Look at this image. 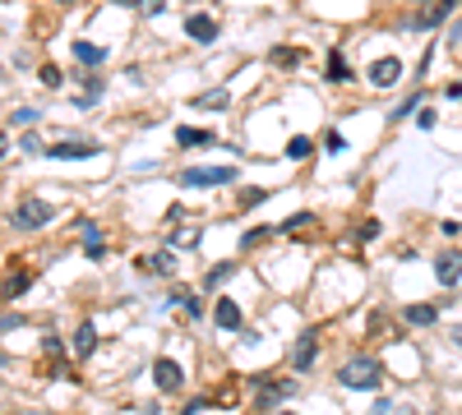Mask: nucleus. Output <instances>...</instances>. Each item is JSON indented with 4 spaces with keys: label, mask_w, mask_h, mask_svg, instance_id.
<instances>
[{
    "label": "nucleus",
    "mask_w": 462,
    "mask_h": 415,
    "mask_svg": "<svg viewBox=\"0 0 462 415\" xmlns=\"http://www.w3.org/2000/svg\"><path fill=\"white\" fill-rule=\"evenodd\" d=\"M236 268H231V263H218V268H213L209 277H204V286H209V291H213V286H222V282H227V277H231Z\"/></svg>",
    "instance_id": "a878e982"
},
{
    "label": "nucleus",
    "mask_w": 462,
    "mask_h": 415,
    "mask_svg": "<svg viewBox=\"0 0 462 415\" xmlns=\"http://www.w3.org/2000/svg\"><path fill=\"white\" fill-rule=\"evenodd\" d=\"M153 383L162 392H181V383H185V374H181V364L171 360V355H162V360H153Z\"/></svg>",
    "instance_id": "423d86ee"
},
{
    "label": "nucleus",
    "mask_w": 462,
    "mask_h": 415,
    "mask_svg": "<svg viewBox=\"0 0 462 415\" xmlns=\"http://www.w3.org/2000/svg\"><path fill=\"white\" fill-rule=\"evenodd\" d=\"M97 351V328L93 323H79V332H74V355H93Z\"/></svg>",
    "instance_id": "dca6fc26"
},
{
    "label": "nucleus",
    "mask_w": 462,
    "mask_h": 415,
    "mask_svg": "<svg viewBox=\"0 0 462 415\" xmlns=\"http://www.w3.org/2000/svg\"><path fill=\"white\" fill-rule=\"evenodd\" d=\"M5 364H9V360H5V351H0V369H5Z\"/></svg>",
    "instance_id": "4c0bfd02"
},
{
    "label": "nucleus",
    "mask_w": 462,
    "mask_h": 415,
    "mask_svg": "<svg viewBox=\"0 0 462 415\" xmlns=\"http://www.w3.org/2000/svg\"><path fill=\"white\" fill-rule=\"evenodd\" d=\"M453 342H458V346H462V323H458V328H453Z\"/></svg>",
    "instance_id": "e433bc0d"
},
{
    "label": "nucleus",
    "mask_w": 462,
    "mask_h": 415,
    "mask_svg": "<svg viewBox=\"0 0 462 415\" xmlns=\"http://www.w3.org/2000/svg\"><path fill=\"white\" fill-rule=\"evenodd\" d=\"M204 406H209V397H194V401H190V406H185V411H181V415H199V411H204Z\"/></svg>",
    "instance_id": "473e14b6"
},
{
    "label": "nucleus",
    "mask_w": 462,
    "mask_h": 415,
    "mask_svg": "<svg viewBox=\"0 0 462 415\" xmlns=\"http://www.w3.org/2000/svg\"><path fill=\"white\" fill-rule=\"evenodd\" d=\"M176 143L181 148H209V143H218V134L199 130V125H181V130H176Z\"/></svg>",
    "instance_id": "9b49d317"
},
{
    "label": "nucleus",
    "mask_w": 462,
    "mask_h": 415,
    "mask_svg": "<svg viewBox=\"0 0 462 415\" xmlns=\"http://www.w3.org/2000/svg\"><path fill=\"white\" fill-rule=\"evenodd\" d=\"M435 121H439V116L430 111V106H421V111H416V125H421V130H435Z\"/></svg>",
    "instance_id": "c756f323"
},
{
    "label": "nucleus",
    "mask_w": 462,
    "mask_h": 415,
    "mask_svg": "<svg viewBox=\"0 0 462 415\" xmlns=\"http://www.w3.org/2000/svg\"><path fill=\"white\" fill-rule=\"evenodd\" d=\"M273 235H278V226H254V231H245L241 235V250H259L263 240H273Z\"/></svg>",
    "instance_id": "a211bd4d"
},
{
    "label": "nucleus",
    "mask_w": 462,
    "mask_h": 415,
    "mask_svg": "<svg viewBox=\"0 0 462 415\" xmlns=\"http://www.w3.org/2000/svg\"><path fill=\"white\" fill-rule=\"evenodd\" d=\"M323 148H328V153H342L347 143H342V134H338V130H328V138H323Z\"/></svg>",
    "instance_id": "7c9ffc66"
},
{
    "label": "nucleus",
    "mask_w": 462,
    "mask_h": 415,
    "mask_svg": "<svg viewBox=\"0 0 462 415\" xmlns=\"http://www.w3.org/2000/svg\"><path fill=\"white\" fill-rule=\"evenodd\" d=\"M458 5H462V0H430V9H426V19H421V28H426V33H430V28H444V19L453 14Z\"/></svg>",
    "instance_id": "ddd939ff"
},
{
    "label": "nucleus",
    "mask_w": 462,
    "mask_h": 415,
    "mask_svg": "<svg viewBox=\"0 0 462 415\" xmlns=\"http://www.w3.org/2000/svg\"><path fill=\"white\" fill-rule=\"evenodd\" d=\"M42 83H46V88H61V83H65V74H61L56 65H42Z\"/></svg>",
    "instance_id": "cd10ccee"
},
{
    "label": "nucleus",
    "mask_w": 462,
    "mask_h": 415,
    "mask_svg": "<svg viewBox=\"0 0 462 415\" xmlns=\"http://www.w3.org/2000/svg\"><path fill=\"white\" fill-rule=\"evenodd\" d=\"M5 153H9V138H5V134H0V157H5Z\"/></svg>",
    "instance_id": "c9c22d12"
},
{
    "label": "nucleus",
    "mask_w": 462,
    "mask_h": 415,
    "mask_svg": "<svg viewBox=\"0 0 462 415\" xmlns=\"http://www.w3.org/2000/svg\"><path fill=\"white\" fill-rule=\"evenodd\" d=\"M213 319H218V328H227V332H236V328H241V304H236L231 295H222V300L213 304Z\"/></svg>",
    "instance_id": "9d476101"
},
{
    "label": "nucleus",
    "mask_w": 462,
    "mask_h": 415,
    "mask_svg": "<svg viewBox=\"0 0 462 415\" xmlns=\"http://www.w3.org/2000/svg\"><path fill=\"white\" fill-rule=\"evenodd\" d=\"M218 33H222V28H218V19H213V14H190V19H185V37H190V42L209 46V42H218Z\"/></svg>",
    "instance_id": "0eeeda50"
},
{
    "label": "nucleus",
    "mask_w": 462,
    "mask_h": 415,
    "mask_svg": "<svg viewBox=\"0 0 462 415\" xmlns=\"http://www.w3.org/2000/svg\"><path fill=\"white\" fill-rule=\"evenodd\" d=\"M74 56L84 65H102L106 61V46H93V42H74Z\"/></svg>",
    "instance_id": "aec40b11"
},
{
    "label": "nucleus",
    "mask_w": 462,
    "mask_h": 415,
    "mask_svg": "<svg viewBox=\"0 0 462 415\" xmlns=\"http://www.w3.org/2000/svg\"><path fill=\"white\" fill-rule=\"evenodd\" d=\"M268 199V190H241V208H254V203H263Z\"/></svg>",
    "instance_id": "c85d7f7f"
},
{
    "label": "nucleus",
    "mask_w": 462,
    "mask_h": 415,
    "mask_svg": "<svg viewBox=\"0 0 462 415\" xmlns=\"http://www.w3.org/2000/svg\"><path fill=\"white\" fill-rule=\"evenodd\" d=\"M37 121V111H33V106H24V111H14V125H33Z\"/></svg>",
    "instance_id": "2f4dec72"
},
{
    "label": "nucleus",
    "mask_w": 462,
    "mask_h": 415,
    "mask_svg": "<svg viewBox=\"0 0 462 415\" xmlns=\"http://www.w3.org/2000/svg\"><path fill=\"white\" fill-rule=\"evenodd\" d=\"M84 254H88V259H102V254H106L102 231H97V226H88V235H84Z\"/></svg>",
    "instance_id": "4be33fe9"
},
{
    "label": "nucleus",
    "mask_w": 462,
    "mask_h": 415,
    "mask_svg": "<svg viewBox=\"0 0 462 415\" xmlns=\"http://www.w3.org/2000/svg\"><path fill=\"white\" fill-rule=\"evenodd\" d=\"M51 217H56V208L46 203V199H24L14 212H9V222H14L19 231H37V226H46Z\"/></svg>",
    "instance_id": "7ed1b4c3"
},
{
    "label": "nucleus",
    "mask_w": 462,
    "mask_h": 415,
    "mask_svg": "<svg viewBox=\"0 0 462 415\" xmlns=\"http://www.w3.org/2000/svg\"><path fill=\"white\" fill-rule=\"evenodd\" d=\"M338 383L351 388V392H370V388L384 383V364H379L375 355H351V360L338 369Z\"/></svg>",
    "instance_id": "f257e3e1"
},
{
    "label": "nucleus",
    "mask_w": 462,
    "mask_h": 415,
    "mask_svg": "<svg viewBox=\"0 0 462 415\" xmlns=\"http://www.w3.org/2000/svg\"><path fill=\"white\" fill-rule=\"evenodd\" d=\"M314 222V212H296V217H287V222L278 226V235H291V231H301V226H310Z\"/></svg>",
    "instance_id": "b1692460"
},
{
    "label": "nucleus",
    "mask_w": 462,
    "mask_h": 415,
    "mask_svg": "<svg viewBox=\"0 0 462 415\" xmlns=\"http://www.w3.org/2000/svg\"><path fill=\"white\" fill-rule=\"evenodd\" d=\"M448 97H453V102H462V83H448Z\"/></svg>",
    "instance_id": "f704fd0d"
},
{
    "label": "nucleus",
    "mask_w": 462,
    "mask_h": 415,
    "mask_svg": "<svg viewBox=\"0 0 462 415\" xmlns=\"http://www.w3.org/2000/svg\"><path fill=\"white\" fill-rule=\"evenodd\" d=\"M14 323H19V314H5V319H0V332H9Z\"/></svg>",
    "instance_id": "72a5a7b5"
},
{
    "label": "nucleus",
    "mask_w": 462,
    "mask_h": 415,
    "mask_svg": "<svg viewBox=\"0 0 462 415\" xmlns=\"http://www.w3.org/2000/svg\"><path fill=\"white\" fill-rule=\"evenodd\" d=\"M282 415H291V411H282Z\"/></svg>",
    "instance_id": "58836bf2"
},
{
    "label": "nucleus",
    "mask_w": 462,
    "mask_h": 415,
    "mask_svg": "<svg viewBox=\"0 0 462 415\" xmlns=\"http://www.w3.org/2000/svg\"><path fill=\"white\" fill-rule=\"evenodd\" d=\"M268 61L278 65V69H296V65H301V51H296V46H273Z\"/></svg>",
    "instance_id": "412c9836"
},
{
    "label": "nucleus",
    "mask_w": 462,
    "mask_h": 415,
    "mask_svg": "<svg viewBox=\"0 0 462 415\" xmlns=\"http://www.w3.org/2000/svg\"><path fill=\"white\" fill-rule=\"evenodd\" d=\"M236 180V166H185L181 185L185 190H213V185H231Z\"/></svg>",
    "instance_id": "f03ea898"
},
{
    "label": "nucleus",
    "mask_w": 462,
    "mask_h": 415,
    "mask_svg": "<svg viewBox=\"0 0 462 415\" xmlns=\"http://www.w3.org/2000/svg\"><path fill=\"white\" fill-rule=\"evenodd\" d=\"M139 268H144V272H162V277H166V272H176V259L162 250V254H153V259H139Z\"/></svg>",
    "instance_id": "6ab92c4d"
},
{
    "label": "nucleus",
    "mask_w": 462,
    "mask_h": 415,
    "mask_svg": "<svg viewBox=\"0 0 462 415\" xmlns=\"http://www.w3.org/2000/svg\"><path fill=\"white\" fill-rule=\"evenodd\" d=\"M291 392H296V388H291V383H263V392H259V397H254V406H259V411H273V406H278V401H287Z\"/></svg>",
    "instance_id": "f8f14e48"
},
{
    "label": "nucleus",
    "mask_w": 462,
    "mask_h": 415,
    "mask_svg": "<svg viewBox=\"0 0 462 415\" xmlns=\"http://www.w3.org/2000/svg\"><path fill=\"white\" fill-rule=\"evenodd\" d=\"M314 360H319V337H314V332H301V337H296V351H291V369L306 374Z\"/></svg>",
    "instance_id": "6e6552de"
},
{
    "label": "nucleus",
    "mask_w": 462,
    "mask_h": 415,
    "mask_svg": "<svg viewBox=\"0 0 462 415\" xmlns=\"http://www.w3.org/2000/svg\"><path fill=\"white\" fill-rule=\"evenodd\" d=\"M310 148H314V143L301 134V138H291V143H287V157H296V162H301V157H310Z\"/></svg>",
    "instance_id": "bb28decb"
},
{
    "label": "nucleus",
    "mask_w": 462,
    "mask_h": 415,
    "mask_svg": "<svg viewBox=\"0 0 462 415\" xmlns=\"http://www.w3.org/2000/svg\"><path fill=\"white\" fill-rule=\"evenodd\" d=\"M328 78H333V83H347V78H351V69H347V61H342L338 51L328 56Z\"/></svg>",
    "instance_id": "5701e85b"
},
{
    "label": "nucleus",
    "mask_w": 462,
    "mask_h": 415,
    "mask_svg": "<svg viewBox=\"0 0 462 415\" xmlns=\"http://www.w3.org/2000/svg\"><path fill=\"white\" fill-rule=\"evenodd\" d=\"M398 78H402V61L398 56H379V61L370 65V83L375 88H393Z\"/></svg>",
    "instance_id": "1a4fd4ad"
},
{
    "label": "nucleus",
    "mask_w": 462,
    "mask_h": 415,
    "mask_svg": "<svg viewBox=\"0 0 462 415\" xmlns=\"http://www.w3.org/2000/svg\"><path fill=\"white\" fill-rule=\"evenodd\" d=\"M402 319H407L411 328H430V323L439 319V309H435V304H407V309H402Z\"/></svg>",
    "instance_id": "2eb2a0df"
},
{
    "label": "nucleus",
    "mask_w": 462,
    "mask_h": 415,
    "mask_svg": "<svg viewBox=\"0 0 462 415\" xmlns=\"http://www.w3.org/2000/svg\"><path fill=\"white\" fill-rule=\"evenodd\" d=\"M194 106H209V111H227V106H231V93H227V88H209L204 97H194Z\"/></svg>",
    "instance_id": "f3484780"
},
{
    "label": "nucleus",
    "mask_w": 462,
    "mask_h": 415,
    "mask_svg": "<svg viewBox=\"0 0 462 415\" xmlns=\"http://www.w3.org/2000/svg\"><path fill=\"white\" fill-rule=\"evenodd\" d=\"M46 153L61 157V162H84V157H97V143L93 138H65V143H51Z\"/></svg>",
    "instance_id": "39448f33"
},
{
    "label": "nucleus",
    "mask_w": 462,
    "mask_h": 415,
    "mask_svg": "<svg viewBox=\"0 0 462 415\" xmlns=\"http://www.w3.org/2000/svg\"><path fill=\"white\" fill-rule=\"evenodd\" d=\"M28 286H33V272H28V268L5 272V282H0V295H5V300H19V295H24Z\"/></svg>",
    "instance_id": "4468645a"
},
{
    "label": "nucleus",
    "mask_w": 462,
    "mask_h": 415,
    "mask_svg": "<svg viewBox=\"0 0 462 415\" xmlns=\"http://www.w3.org/2000/svg\"><path fill=\"white\" fill-rule=\"evenodd\" d=\"M435 277H439V286H458L462 282V250H439L435 254Z\"/></svg>",
    "instance_id": "20e7f679"
},
{
    "label": "nucleus",
    "mask_w": 462,
    "mask_h": 415,
    "mask_svg": "<svg viewBox=\"0 0 462 415\" xmlns=\"http://www.w3.org/2000/svg\"><path fill=\"white\" fill-rule=\"evenodd\" d=\"M421 97H426V93H411V97H402V102H398V111H393V121H402V116L421 111Z\"/></svg>",
    "instance_id": "393cba45"
}]
</instances>
